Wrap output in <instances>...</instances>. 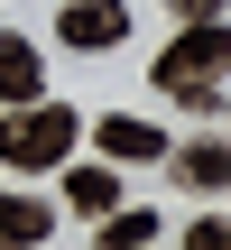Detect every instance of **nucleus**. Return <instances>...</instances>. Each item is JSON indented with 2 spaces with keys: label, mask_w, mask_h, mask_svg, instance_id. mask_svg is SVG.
I'll use <instances>...</instances> for the list:
<instances>
[{
  "label": "nucleus",
  "mask_w": 231,
  "mask_h": 250,
  "mask_svg": "<svg viewBox=\"0 0 231 250\" xmlns=\"http://www.w3.org/2000/svg\"><path fill=\"white\" fill-rule=\"evenodd\" d=\"M222 74H231V28L222 19H185L176 46L157 56V93H176L185 111H213L222 102Z\"/></svg>",
  "instance_id": "obj_1"
},
{
  "label": "nucleus",
  "mask_w": 231,
  "mask_h": 250,
  "mask_svg": "<svg viewBox=\"0 0 231 250\" xmlns=\"http://www.w3.org/2000/svg\"><path fill=\"white\" fill-rule=\"evenodd\" d=\"M74 130H83V121H74L65 102H46V93H37V102H9V121H0V167H19V176L65 167V158H74Z\"/></svg>",
  "instance_id": "obj_2"
},
{
  "label": "nucleus",
  "mask_w": 231,
  "mask_h": 250,
  "mask_svg": "<svg viewBox=\"0 0 231 250\" xmlns=\"http://www.w3.org/2000/svg\"><path fill=\"white\" fill-rule=\"evenodd\" d=\"M56 37H65V46H83V56H102V46H120V37H130V9H120V0H65Z\"/></svg>",
  "instance_id": "obj_3"
},
{
  "label": "nucleus",
  "mask_w": 231,
  "mask_h": 250,
  "mask_svg": "<svg viewBox=\"0 0 231 250\" xmlns=\"http://www.w3.org/2000/svg\"><path fill=\"white\" fill-rule=\"evenodd\" d=\"M46 93V65H37V46L19 37V28H0V102H37Z\"/></svg>",
  "instance_id": "obj_4"
},
{
  "label": "nucleus",
  "mask_w": 231,
  "mask_h": 250,
  "mask_svg": "<svg viewBox=\"0 0 231 250\" xmlns=\"http://www.w3.org/2000/svg\"><path fill=\"white\" fill-rule=\"evenodd\" d=\"M93 139H102V158H167V130L157 121H130V111L93 121Z\"/></svg>",
  "instance_id": "obj_5"
},
{
  "label": "nucleus",
  "mask_w": 231,
  "mask_h": 250,
  "mask_svg": "<svg viewBox=\"0 0 231 250\" xmlns=\"http://www.w3.org/2000/svg\"><path fill=\"white\" fill-rule=\"evenodd\" d=\"M65 204H74L83 223H102V213L120 204V176H111V167H74V176H65Z\"/></svg>",
  "instance_id": "obj_6"
},
{
  "label": "nucleus",
  "mask_w": 231,
  "mask_h": 250,
  "mask_svg": "<svg viewBox=\"0 0 231 250\" xmlns=\"http://www.w3.org/2000/svg\"><path fill=\"white\" fill-rule=\"evenodd\" d=\"M46 232H56V213H46L37 195H0V250L9 241H46Z\"/></svg>",
  "instance_id": "obj_7"
},
{
  "label": "nucleus",
  "mask_w": 231,
  "mask_h": 250,
  "mask_svg": "<svg viewBox=\"0 0 231 250\" xmlns=\"http://www.w3.org/2000/svg\"><path fill=\"white\" fill-rule=\"evenodd\" d=\"M176 176H185V186H231V148H222V139L176 148Z\"/></svg>",
  "instance_id": "obj_8"
},
{
  "label": "nucleus",
  "mask_w": 231,
  "mask_h": 250,
  "mask_svg": "<svg viewBox=\"0 0 231 250\" xmlns=\"http://www.w3.org/2000/svg\"><path fill=\"white\" fill-rule=\"evenodd\" d=\"M102 241H111V250H139V241H157V213H120V204H111V213H102Z\"/></svg>",
  "instance_id": "obj_9"
},
{
  "label": "nucleus",
  "mask_w": 231,
  "mask_h": 250,
  "mask_svg": "<svg viewBox=\"0 0 231 250\" xmlns=\"http://www.w3.org/2000/svg\"><path fill=\"white\" fill-rule=\"evenodd\" d=\"M185 241H194V250H231V223H222V213H213V223H194Z\"/></svg>",
  "instance_id": "obj_10"
},
{
  "label": "nucleus",
  "mask_w": 231,
  "mask_h": 250,
  "mask_svg": "<svg viewBox=\"0 0 231 250\" xmlns=\"http://www.w3.org/2000/svg\"><path fill=\"white\" fill-rule=\"evenodd\" d=\"M176 19H222V0H176Z\"/></svg>",
  "instance_id": "obj_11"
}]
</instances>
